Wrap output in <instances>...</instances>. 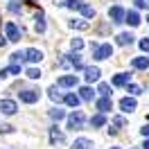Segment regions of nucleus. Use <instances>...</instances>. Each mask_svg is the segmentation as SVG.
<instances>
[{
    "instance_id": "39",
    "label": "nucleus",
    "mask_w": 149,
    "mask_h": 149,
    "mask_svg": "<svg viewBox=\"0 0 149 149\" xmlns=\"http://www.w3.org/2000/svg\"><path fill=\"white\" fill-rule=\"evenodd\" d=\"M5 43H7V38H2V36H0V47L5 45Z\"/></svg>"
},
{
    "instance_id": "42",
    "label": "nucleus",
    "mask_w": 149,
    "mask_h": 149,
    "mask_svg": "<svg viewBox=\"0 0 149 149\" xmlns=\"http://www.w3.org/2000/svg\"><path fill=\"white\" fill-rule=\"evenodd\" d=\"M113 149H118V147H113Z\"/></svg>"
},
{
    "instance_id": "1",
    "label": "nucleus",
    "mask_w": 149,
    "mask_h": 149,
    "mask_svg": "<svg viewBox=\"0 0 149 149\" xmlns=\"http://www.w3.org/2000/svg\"><path fill=\"white\" fill-rule=\"evenodd\" d=\"M93 56L97 59V61H104V59H109V56H113V45L111 43H104V45H97L95 47Z\"/></svg>"
},
{
    "instance_id": "24",
    "label": "nucleus",
    "mask_w": 149,
    "mask_h": 149,
    "mask_svg": "<svg viewBox=\"0 0 149 149\" xmlns=\"http://www.w3.org/2000/svg\"><path fill=\"white\" fill-rule=\"evenodd\" d=\"M70 27L72 29H88L91 25H88L86 20H70Z\"/></svg>"
},
{
    "instance_id": "6",
    "label": "nucleus",
    "mask_w": 149,
    "mask_h": 149,
    "mask_svg": "<svg viewBox=\"0 0 149 149\" xmlns=\"http://www.w3.org/2000/svg\"><path fill=\"white\" fill-rule=\"evenodd\" d=\"M109 18H111V23H115V25L124 23V9H122L120 5L111 7V9H109Z\"/></svg>"
},
{
    "instance_id": "13",
    "label": "nucleus",
    "mask_w": 149,
    "mask_h": 149,
    "mask_svg": "<svg viewBox=\"0 0 149 149\" xmlns=\"http://www.w3.org/2000/svg\"><path fill=\"white\" fill-rule=\"evenodd\" d=\"M131 65H133L136 70H147L149 68V59L147 56H136V59L131 61Z\"/></svg>"
},
{
    "instance_id": "16",
    "label": "nucleus",
    "mask_w": 149,
    "mask_h": 149,
    "mask_svg": "<svg viewBox=\"0 0 149 149\" xmlns=\"http://www.w3.org/2000/svg\"><path fill=\"white\" fill-rule=\"evenodd\" d=\"M129 79H131L129 72H120L113 77V86H124V84H129Z\"/></svg>"
},
{
    "instance_id": "30",
    "label": "nucleus",
    "mask_w": 149,
    "mask_h": 149,
    "mask_svg": "<svg viewBox=\"0 0 149 149\" xmlns=\"http://www.w3.org/2000/svg\"><path fill=\"white\" fill-rule=\"evenodd\" d=\"M124 86H127V91L131 95H140V86H136V84H124Z\"/></svg>"
},
{
    "instance_id": "20",
    "label": "nucleus",
    "mask_w": 149,
    "mask_h": 149,
    "mask_svg": "<svg viewBox=\"0 0 149 149\" xmlns=\"http://www.w3.org/2000/svg\"><path fill=\"white\" fill-rule=\"evenodd\" d=\"M118 43H120V45H131V43H133V36H131L129 32H122V34H118Z\"/></svg>"
},
{
    "instance_id": "22",
    "label": "nucleus",
    "mask_w": 149,
    "mask_h": 149,
    "mask_svg": "<svg viewBox=\"0 0 149 149\" xmlns=\"http://www.w3.org/2000/svg\"><path fill=\"white\" fill-rule=\"evenodd\" d=\"M79 11L84 14L86 18H95V9L91 7V5H84V2H81V5H79Z\"/></svg>"
},
{
    "instance_id": "28",
    "label": "nucleus",
    "mask_w": 149,
    "mask_h": 149,
    "mask_svg": "<svg viewBox=\"0 0 149 149\" xmlns=\"http://www.w3.org/2000/svg\"><path fill=\"white\" fill-rule=\"evenodd\" d=\"M9 61H11V63H23V52H14V54H11L9 56Z\"/></svg>"
},
{
    "instance_id": "35",
    "label": "nucleus",
    "mask_w": 149,
    "mask_h": 149,
    "mask_svg": "<svg viewBox=\"0 0 149 149\" xmlns=\"http://www.w3.org/2000/svg\"><path fill=\"white\" fill-rule=\"evenodd\" d=\"M113 127H124V118H120V115L113 118Z\"/></svg>"
},
{
    "instance_id": "5",
    "label": "nucleus",
    "mask_w": 149,
    "mask_h": 149,
    "mask_svg": "<svg viewBox=\"0 0 149 149\" xmlns=\"http://www.w3.org/2000/svg\"><path fill=\"white\" fill-rule=\"evenodd\" d=\"M41 59H43V52H41V50H36V47H29V50H25V52H23V61L38 63Z\"/></svg>"
},
{
    "instance_id": "40",
    "label": "nucleus",
    "mask_w": 149,
    "mask_h": 149,
    "mask_svg": "<svg viewBox=\"0 0 149 149\" xmlns=\"http://www.w3.org/2000/svg\"><path fill=\"white\" fill-rule=\"evenodd\" d=\"M142 149H149V140H145V145H142Z\"/></svg>"
},
{
    "instance_id": "33",
    "label": "nucleus",
    "mask_w": 149,
    "mask_h": 149,
    "mask_svg": "<svg viewBox=\"0 0 149 149\" xmlns=\"http://www.w3.org/2000/svg\"><path fill=\"white\" fill-rule=\"evenodd\" d=\"M100 93L102 95H111V86L109 84H100Z\"/></svg>"
},
{
    "instance_id": "14",
    "label": "nucleus",
    "mask_w": 149,
    "mask_h": 149,
    "mask_svg": "<svg viewBox=\"0 0 149 149\" xmlns=\"http://www.w3.org/2000/svg\"><path fill=\"white\" fill-rule=\"evenodd\" d=\"M97 109H100L102 113L111 111V109H113V102H111V97H109V95H104L102 100H97Z\"/></svg>"
},
{
    "instance_id": "26",
    "label": "nucleus",
    "mask_w": 149,
    "mask_h": 149,
    "mask_svg": "<svg viewBox=\"0 0 149 149\" xmlns=\"http://www.w3.org/2000/svg\"><path fill=\"white\" fill-rule=\"evenodd\" d=\"M47 93H50V100H52V102H61V100H63V97H61V95L56 93V86H52V88H50V91H47Z\"/></svg>"
},
{
    "instance_id": "21",
    "label": "nucleus",
    "mask_w": 149,
    "mask_h": 149,
    "mask_svg": "<svg viewBox=\"0 0 149 149\" xmlns=\"http://www.w3.org/2000/svg\"><path fill=\"white\" fill-rule=\"evenodd\" d=\"M72 149H91V140L88 138H77L74 145H72Z\"/></svg>"
},
{
    "instance_id": "12",
    "label": "nucleus",
    "mask_w": 149,
    "mask_h": 149,
    "mask_svg": "<svg viewBox=\"0 0 149 149\" xmlns=\"http://www.w3.org/2000/svg\"><path fill=\"white\" fill-rule=\"evenodd\" d=\"M124 23H129L131 27H138L140 25V16L136 11H124Z\"/></svg>"
},
{
    "instance_id": "37",
    "label": "nucleus",
    "mask_w": 149,
    "mask_h": 149,
    "mask_svg": "<svg viewBox=\"0 0 149 149\" xmlns=\"http://www.w3.org/2000/svg\"><path fill=\"white\" fill-rule=\"evenodd\" d=\"M140 133H142V136H145V138H149V124H145V127H142V129H140Z\"/></svg>"
},
{
    "instance_id": "9",
    "label": "nucleus",
    "mask_w": 149,
    "mask_h": 149,
    "mask_svg": "<svg viewBox=\"0 0 149 149\" xmlns=\"http://www.w3.org/2000/svg\"><path fill=\"white\" fill-rule=\"evenodd\" d=\"M136 106H138L136 97H124V100H120V109H122L124 113H131V111H136Z\"/></svg>"
},
{
    "instance_id": "29",
    "label": "nucleus",
    "mask_w": 149,
    "mask_h": 149,
    "mask_svg": "<svg viewBox=\"0 0 149 149\" xmlns=\"http://www.w3.org/2000/svg\"><path fill=\"white\" fill-rule=\"evenodd\" d=\"M70 47H72V50H81V47H84V41H81V38H72V41H70Z\"/></svg>"
},
{
    "instance_id": "34",
    "label": "nucleus",
    "mask_w": 149,
    "mask_h": 149,
    "mask_svg": "<svg viewBox=\"0 0 149 149\" xmlns=\"http://www.w3.org/2000/svg\"><path fill=\"white\" fill-rule=\"evenodd\" d=\"M140 50H142V52H149V38H142V41H140Z\"/></svg>"
},
{
    "instance_id": "7",
    "label": "nucleus",
    "mask_w": 149,
    "mask_h": 149,
    "mask_svg": "<svg viewBox=\"0 0 149 149\" xmlns=\"http://www.w3.org/2000/svg\"><path fill=\"white\" fill-rule=\"evenodd\" d=\"M0 111L5 113V115H14V113L18 111V106L14 100H0Z\"/></svg>"
},
{
    "instance_id": "41",
    "label": "nucleus",
    "mask_w": 149,
    "mask_h": 149,
    "mask_svg": "<svg viewBox=\"0 0 149 149\" xmlns=\"http://www.w3.org/2000/svg\"><path fill=\"white\" fill-rule=\"evenodd\" d=\"M147 23H149V16H147Z\"/></svg>"
},
{
    "instance_id": "10",
    "label": "nucleus",
    "mask_w": 149,
    "mask_h": 149,
    "mask_svg": "<svg viewBox=\"0 0 149 149\" xmlns=\"http://www.w3.org/2000/svg\"><path fill=\"white\" fill-rule=\"evenodd\" d=\"M100 74H102V70H100L97 65L86 68V81H88V84H93V81H97V79H100Z\"/></svg>"
},
{
    "instance_id": "8",
    "label": "nucleus",
    "mask_w": 149,
    "mask_h": 149,
    "mask_svg": "<svg viewBox=\"0 0 149 149\" xmlns=\"http://www.w3.org/2000/svg\"><path fill=\"white\" fill-rule=\"evenodd\" d=\"M18 97H20V102H25V104L38 102V93H36V91H20Z\"/></svg>"
},
{
    "instance_id": "19",
    "label": "nucleus",
    "mask_w": 149,
    "mask_h": 149,
    "mask_svg": "<svg viewBox=\"0 0 149 149\" xmlns=\"http://www.w3.org/2000/svg\"><path fill=\"white\" fill-rule=\"evenodd\" d=\"M50 140H52V142H63L65 136H63L59 129H56V127H52V129H50Z\"/></svg>"
},
{
    "instance_id": "3",
    "label": "nucleus",
    "mask_w": 149,
    "mask_h": 149,
    "mask_svg": "<svg viewBox=\"0 0 149 149\" xmlns=\"http://www.w3.org/2000/svg\"><path fill=\"white\" fill-rule=\"evenodd\" d=\"M5 34H7V41H20V32L16 23H5Z\"/></svg>"
},
{
    "instance_id": "15",
    "label": "nucleus",
    "mask_w": 149,
    "mask_h": 149,
    "mask_svg": "<svg viewBox=\"0 0 149 149\" xmlns=\"http://www.w3.org/2000/svg\"><path fill=\"white\" fill-rule=\"evenodd\" d=\"M34 20H36L34 29H36L38 34H43V32H45V16H43V11H38L36 16H34Z\"/></svg>"
},
{
    "instance_id": "32",
    "label": "nucleus",
    "mask_w": 149,
    "mask_h": 149,
    "mask_svg": "<svg viewBox=\"0 0 149 149\" xmlns=\"http://www.w3.org/2000/svg\"><path fill=\"white\" fill-rule=\"evenodd\" d=\"M9 11H14V14H20V5H18V0H11V2H9Z\"/></svg>"
},
{
    "instance_id": "11",
    "label": "nucleus",
    "mask_w": 149,
    "mask_h": 149,
    "mask_svg": "<svg viewBox=\"0 0 149 149\" xmlns=\"http://www.w3.org/2000/svg\"><path fill=\"white\" fill-rule=\"evenodd\" d=\"M59 86H65V88L77 86V74H63V77H59Z\"/></svg>"
},
{
    "instance_id": "36",
    "label": "nucleus",
    "mask_w": 149,
    "mask_h": 149,
    "mask_svg": "<svg viewBox=\"0 0 149 149\" xmlns=\"http://www.w3.org/2000/svg\"><path fill=\"white\" fill-rule=\"evenodd\" d=\"M133 2H136V7H138V9H145V7H147V2H145V0H133Z\"/></svg>"
},
{
    "instance_id": "38",
    "label": "nucleus",
    "mask_w": 149,
    "mask_h": 149,
    "mask_svg": "<svg viewBox=\"0 0 149 149\" xmlns=\"http://www.w3.org/2000/svg\"><path fill=\"white\" fill-rule=\"evenodd\" d=\"M7 77H9V70H7V68H2V70H0V79H7Z\"/></svg>"
},
{
    "instance_id": "17",
    "label": "nucleus",
    "mask_w": 149,
    "mask_h": 149,
    "mask_svg": "<svg viewBox=\"0 0 149 149\" xmlns=\"http://www.w3.org/2000/svg\"><path fill=\"white\" fill-rule=\"evenodd\" d=\"M79 100L91 102V100H93V88H91V86H81V88H79Z\"/></svg>"
},
{
    "instance_id": "18",
    "label": "nucleus",
    "mask_w": 149,
    "mask_h": 149,
    "mask_svg": "<svg viewBox=\"0 0 149 149\" xmlns=\"http://www.w3.org/2000/svg\"><path fill=\"white\" fill-rule=\"evenodd\" d=\"M63 102L68 104V106H72V109H77L81 100H79V95H74V93H68V95H65V97H63Z\"/></svg>"
},
{
    "instance_id": "27",
    "label": "nucleus",
    "mask_w": 149,
    "mask_h": 149,
    "mask_svg": "<svg viewBox=\"0 0 149 149\" xmlns=\"http://www.w3.org/2000/svg\"><path fill=\"white\" fill-rule=\"evenodd\" d=\"M41 74H43V72H41L38 68H29V70H27V77H29V79H41Z\"/></svg>"
},
{
    "instance_id": "4",
    "label": "nucleus",
    "mask_w": 149,
    "mask_h": 149,
    "mask_svg": "<svg viewBox=\"0 0 149 149\" xmlns=\"http://www.w3.org/2000/svg\"><path fill=\"white\" fill-rule=\"evenodd\" d=\"M84 127V113L74 111L72 115H68V129H81Z\"/></svg>"
},
{
    "instance_id": "31",
    "label": "nucleus",
    "mask_w": 149,
    "mask_h": 149,
    "mask_svg": "<svg viewBox=\"0 0 149 149\" xmlns=\"http://www.w3.org/2000/svg\"><path fill=\"white\" fill-rule=\"evenodd\" d=\"M79 5H81V0H65V7H70V9H79Z\"/></svg>"
},
{
    "instance_id": "2",
    "label": "nucleus",
    "mask_w": 149,
    "mask_h": 149,
    "mask_svg": "<svg viewBox=\"0 0 149 149\" xmlns=\"http://www.w3.org/2000/svg\"><path fill=\"white\" fill-rule=\"evenodd\" d=\"M68 65H72V68H84V63H81V56L79 54H68L65 59H61L59 61V68H68Z\"/></svg>"
},
{
    "instance_id": "23",
    "label": "nucleus",
    "mask_w": 149,
    "mask_h": 149,
    "mask_svg": "<svg viewBox=\"0 0 149 149\" xmlns=\"http://www.w3.org/2000/svg\"><path fill=\"white\" fill-rule=\"evenodd\" d=\"M91 124H93L95 129H100V127H104V124H106V118H104V113H100V115H95V118H91Z\"/></svg>"
},
{
    "instance_id": "25",
    "label": "nucleus",
    "mask_w": 149,
    "mask_h": 149,
    "mask_svg": "<svg viewBox=\"0 0 149 149\" xmlns=\"http://www.w3.org/2000/svg\"><path fill=\"white\" fill-rule=\"evenodd\" d=\"M50 118L59 122V120H63V118H65V113L61 111V109H52V111H50Z\"/></svg>"
}]
</instances>
